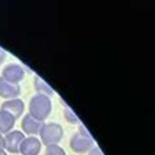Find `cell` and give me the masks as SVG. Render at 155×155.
I'll return each mask as SVG.
<instances>
[{
  "label": "cell",
  "mask_w": 155,
  "mask_h": 155,
  "mask_svg": "<svg viewBox=\"0 0 155 155\" xmlns=\"http://www.w3.org/2000/svg\"><path fill=\"white\" fill-rule=\"evenodd\" d=\"M16 118L5 110H0V134H7L13 129Z\"/></svg>",
  "instance_id": "cell-10"
},
{
  "label": "cell",
  "mask_w": 155,
  "mask_h": 155,
  "mask_svg": "<svg viewBox=\"0 0 155 155\" xmlns=\"http://www.w3.org/2000/svg\"><path fill=\"white\" fill-rule=\"evenodd\" d=\"M41 125H42V122L33 118L29 113L22 117V122H21L22 131H24V134H28L29 137H34L36 134H38V131L41 129Z\"/></svg>",
  "instance_id": "cell-9"
},
{
  "label": "cell",
  "mask_w": 155,
  "mask_h": 155,
  "mask_svg": "<svg viewBox=\"0 0 155 155\" xmlns=\"http://www.w3.org/2000/svg\"><path fill=\"white\" fill-rule=\"evenodd\" d=\"M20 92H21V88L18 84H12L0 76V97L8 99V100L17 99Z\"/></svg>",
  "instance_id": "cell-7"
},
{
  "label": "cell",
  "mask_w": 155,
  "mask_h": 155,
  "mask_svg": "<svg viewBox=\"0 0 155 155\" xmlns=\"http://www.w3.org/2000/svg\"><path fill=\"white\" fill-rule=\"evenodd\" d=\"M88 155H104L101 153V150L99 149V147H92V149L88 151Z\"/></svg>",
  "instance_id": "cell-14"
},
{
  "label": "cell",
  "mask_w": 155,
  "mask_h": 155,
  "mask_svg": "<svg viewBox=\"0 0 155 155\" xmlns=\"http://www.w3.org/2000/svg\"><path fill=\"white\" fill-rule=\"evenodd\" d=\"M0 151H4V137L0 134Z\"/></svg>",
  "instance_id": "cell-16"
},
{
  "label": "cell",
  "mask_w": 155,
  "mask_h": 155,
  "mask_svg": "<svg viewBox=\"0 0 155 155\" xmlns=\"http://www.w3.org/2000/svg\"><path fill=\"white\" fill-rule=\"evenodd\" d=\"M41 141L36 137H28L20 146V154L22 155H38L41 151Z\"/></svg>",
  "instance_id": "cell-8"
},
{
  "label": "cell",
  "mask_w": 155,
  "mask_h": 155,
  "mask_svg": "<svg viewBox=\"0 0 155 155\" xmlns=\"http://www.w3.org/2000/svg\"><path fill=\"white\" fill-rule=\"evenodd\" d=\"M70 147L76 154H86L94 147V139L82 125H80L79 131H76L71 135Z\"/></svg>",
  "instance_id": "cell-3"
},
{
  "label": "cell",
  "mask_w": 155,
  "mask_h": 155,
  "mask_svg": "<svg viewBox=\"0 0 155 155\" xmlns=\"http://www.w3.org/2000/svg\"><path fill=\"white\" fill-rule=\"evenodd\" d=\"M24 109H25V104L22 100L20 99H11V100H7L2 104V108L0 110H5L8 112L9 114H12L15 118H20L22 113H24Z\"/></svg>",
  "instance_id": "cell-6"
},
{
  "label": "cell",
  "mask_w": 155,
  "mask_h": 155,
  "mask_svg": "<svg viewBox=\"0 0 155 155\" xmlns=\"http://www.w3.org/2000/svg\"><path fill=\"white\" fill-rule=\"evenodd\" d=\"M45 155H66V151L59 145H51L46 147Z\"/></svg>",
  "instance_id": "cell-12"
},
{
  "label": "cell",
  "mask_w": 155,
  "mask_h": 155,
  "mask_svg": "<svg viewBox=\"0 0 155 155\" xmlns=\"http://www.w3.org/2000/svg\"><path fill=\"white\" fill-rule=\"evenodd\" d=\"M5 58H7V53H5V50H3L2 48H0V64H2L3 62L5 61Z\"/></svg>",
  "instance_id": "cell-15"
},
{
  "label": "cell",
  "mask_w": 155,
  "mask_h": 155,
  "mask_svg": "<svg viewBox=\"0 0 155 155\" xmlns=\"http://www.w3.org/2000/svg\"><path fill=\"white\" fill-rule=\"evenodd\" d=\"M51 112V100L45 95H34L29 101V114L37 121H45Z\"/></svg>",
  "instance_id": "cell-1"
},
{
  "label": "cell",
  "mask_w": 155,
  "mask_h": 155,
  "mask_svg": "<svg viewBox=\"0 0 155 155\" xmlns=\"http://www.w3.org/2000/svg\"><path fill=\"white\" fill-rule=\"evenodd\" d=\"M63 104H64V103H63ZM64 107H66V110L63 112V116H64L66 121L70 122V124H78V122H79V120H78V117L75 116V113H74V112L70 109V108L66 105V104H64Z\"/></svg>",
  "instance_id": "cell-13"
},
{
  "label": "cell",
  "mask_w": 155,
  "mask_h": 155,
  "mask_svg": "<svg viewBox=\"0 0 155 155\" xmlns=\"http://www.w3.org/2000/svg\"><path fill=\"white\" fill-rule=\"evenodd\" d=\"M38 134L41 137V142L46 147L51 145H58L63 137V127L57 122H46L41 125Z\"/></svg>",
  "instance_id": "cell-2"
},
{
  "label": "cell",
  "mask_w": 155,
  "mask_h": 155,
  "mask_svg": "<svg viewBox=\"0 0 155 155\" xmlns=\"http://www.w3.org/2000/svg\"><path fill=\"white\" fill-rule=\"evenodd\" d=\"M0 155H8V154H7L5 151H0Z\"/></svg>",
  "instance_id": "cell-17"
},
{
  "label": "cell",
  "mask_w": 155,
  "mask_h": 155,
  "mask_svg": "<svg viewBox=\"0 0 155 155\" xmlns=\"http://www.w3.org/2000/svg\"><path fill=\"white\" fill-rule=\"evenodd\" d=\"M34 90H36L40 95H45V96H50V95L54 94L53 88L38 75L34 76Z\"/></svg>",
  "instance_id": "cell-11"
},
{
  "label": "cell",
  "mask_w": 155,
  "mask_h": 155,
  "mask_svg": "<svg viewBox=\"0 0 155 155\" xmlns=\"http://www.w3.org/2000/svg\"><path fill=\"white\" fill-rule=\"evenodd\" d=\"M25 139V135L20 130H11L4 137V149L11 154L20 153V146Z\"/></svg>",
  "instance_id": "cell-4"
},
{
  "label": "cell",
  "mask_w": 155,
  "mask_h": 155,
  "mask_svg": "<svg viewBox=\"0 0 155 155\" xmlns=\"http://www.w3.org/2000/svg\"><path fill=\"white\" fill-rule=\"evenodd\" d=\"M25 76V71L20 64L17 63H9L3 68L2 72V78L7 82L12 83V84H18L24 79Z\"/></svg>",
  "instance_id": "cell-5"
}]
</instances>
